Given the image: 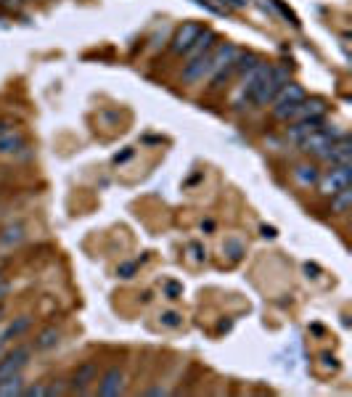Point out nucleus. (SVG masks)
I'll use <instances>...</instances> for the list:
<instances>
[{"instance_id":"nucleus-1","label":"nucleus","mask_w":352,"mask_h":397,"mask_svg":"<svg viewBox=\"0 0 352 397\" xmlns=\"http://www.w3.org/2000/svg\"><path fill=\"white\" fill-rule=\"evenodd\" d=\"M302 101H305V91H302L299 85H294V83L284 85L281 93L273 98V117H276V120H284V122L294 120V114Z\"/></svg>"},{"instance_id":"nucleus-2","label":"nucleus","mask_w":352,"mask_h":397,"mask_svg":"<svg viewBox=\"0 0 352 397\" xmlns=\"http://www.w3.org/2000/svg\"><path fill=\"white\" fill-rule=\"evenodd\" d=\"M342 138V130H336L331 125V128H321L315 130V133H310L305 140H299V148L305 151L307 157H318V159H323L326 157V151L331 148L333 140H339Z\"/></svg>"},{"instance_id":"nucleus-3","label":"nucleus","mask_w":352,"mask_h":397,"mask_svg":"<svg viewBox=\"0 0 352 397\" xmlns=\"http://www.w3.org/2000/svg\"><path fill=\"white\" fill-rule=\"evenodd\" d=\"M270 66L268 64H257L252 66L249 72H247V77H244V83H241L239 88V96L233 98V103L236 106H244V103H254V98H257V91L262 88V83H265V77H268Z\"/></svg>"},{"instance_id":"nucleus-4","label":"nucleus","mask_w":352,"mask_h":397,"mask_svg":"<svg viewBox=\"0 0 352 397\" xmlns=\"http://www.w3.org/2000/svg\"><path fill=\"white\" fill-rule=\"evenodd\" d=\"M284 85H289V69L286 66H270L268 77H265V83H262V88L257 91V98H254V103L257 106H268L273 98H276L278 93H281V88Z\"/></svg>"},{"instance_id":"nucleus-5","label":"nucleus","mask_w":352,"mask_h":397,"mask_svg":"<svg viewBox=\"0 0 352 397\" xmlns=\"http://www.w3.org/2000/svg\"><path fill=\"white\" fill-rule=\"evenodd\" d=\"M352 183V167L350 165H331V170L323 177H318V188L321 194L331 199L333 194H339L342 188Z\"/></svg>"},{"instance_id":"nucleus-6","label":"nucleus","mask_w":352,"mask_h":397,"mask_svg":"<svg viewBox=\"0 0 352 397\" xmlns=\"http://www.w3.org/2000/svg\"><path fill=\"white\" fill-rule=\"evenodd\" d=\"M27 363H29V347H16V350H11L6 358L0 355V381L14 376V373H19Z\"/></svg>"},{"instance_id":"nucleus-7","label":"nucleus","mask_w":352,"mask_h":397,"mask_svg":"<svg viewBox=\"0 0 352 397\" xmlns=\"http://www.w3.org/2000/svg\"><path fill=\"white\" fill-rule=\"evenodd\" d=\"M199 35H202V27H199V24H194V21L183 24V27L175 32V37H172V53H177V56L188 53V48L194 46Z\"/></svg>"},{"instance_id":"nucleus-8","label":"nucleus","mask_w":352,"mask_h":397,"mask_svg":"<svg viewBox=\"0 0 352 397\" xmlns=\"http://www.w3.org/2000/svg\"><path fill=\"white\" fill-rule=\"evenodd\" d=\"M95 376H98V366L93 361L83 363L80 368L74 371L72 376V392H77V395H85L88 392V387H90L93 381H95Z\"/></svg>"},{"instance_id":"nucleus-9","label":"nucleus","mask_w":352,"mask_h":397,"mask_svg":"<svg viewBox=\"0 0 352 397\" xmlns=\"http://www.w3.org/2000/svg\"><path fill=\"white\" fill-rule=\"evenodd\" d=\"M212 53V51H209ZM209 53L196 56V58H188V64L183 69V80L185 83H202L204 77L209 74Z\"/></svg>"},{"instance_id":"nucleus-10","label":"nucleus","mask_w":352,"mask_h":397,"mask_svg":"<svg viewBox=\"0 0 352 397\" xmlns=\"http://www.w3.org/2000/svg\"><path fill=\"white\" fill-rule=\"evenodd\" d=\"M27 151V138L19 133V130H9L0 135V154L3 157H16V154H24Z\"/></svg>"},{"instance_id":"nucleus-11","label":"nucleus","mask_w":352,"mask_h":397,"mask_svg":"<svg viewBox=\"0 0 352 397\" xmlns=\"http://www.w3.org/2000/svg\"><path fill=\"white\" fill-rule=\"evenodd\" d=\"M321 125H323V117H305V120H296L294 125L286 130V138L299 143V140H305L310 133H315Z\"/></svg>"},{"instance_id":"nucleus-12","label":"nucleus","mask_w":352,"mask_h":397,"mask_svg":"<svg viewBox=\"0 0 352 397\" xmlns=\"http://www.w3.org/2000/svg\"><path fill=\"white\" fill-rule=\"evenodd\" d=\"M350 154H352V143H350V138L342 133V138L333 140L331 148L326 151L323 159L328 162V165H350Z\"/></svg>"},{"instance_id":"nucleus-13","label":"nucleus","mask_w":352,"mask_h":397,"mask_svg":"<svg viewBox=\"0 0 352 397\" xmlns=\"http://www.w3.org/2000/svg\"><path fill=\"white\" fill-rule=\"evenodd\" d=\"M122 389H125V373H122L120 368H109L103 373L101 384H98V395L114 397V395H120Z\"/></svg>"},{"instance_id":"nucleus-14","label":"nucleus","mask_w":352,"mask_h":397,"mask_svg":"<svg viewBox=\"0 0 352 397\" xmlns=\"http://www.w3.org/2000/svg\"><path fill=\"white\" fill-rule=\"evenodd\" d=\"M24 241V225L21 222H11L0 233V247H19Z\"/></svg>"},{"instance_id":"nucleus-15","label":"nucleus","mask_w":352,"mask_h":397,"mask_svg":"<svg viewBox=\"0 0 352 397\" xmlns=\"http://www.w3.org/2000/svg\"><path fill=\"white\" fill-rule=\"evenodd\" d=\"M27 329H29V318L27 315H21V318H16L14 324H9L0 331V344H6V342H11V339H16V336H21Z\"/></svg>"},{"instance_id":"nucleus-16","label":"nucleus","mask_w":352,"mask_h":397,"mask_svg":"<svg viewBox=\"0 0 352 397\" xmlns=\"http://www.w3.org/2000/svg\"><path fill=\"white\" fill-rule=\"evenodd\" d=\"M326 114V103L323 101H302L299 103V109H296V114H294V120H305V117H323Z\"/></svg>"},{"instance_id":"nucleus-17","label":"nucleus","mask_w":352,"mask_h":397,"mask_svg":"<svg viewBox=\"0 0 352 397\" xmlns=\"http://www.w3.org/2000/svg\"><path fill=\"white\" fill-rule=\"evenodd\" d=\"M350 207H352V188L347 185V188H342L339 194L331 196V210H333V212L344 215L347 210H350Z\"/></svg>"},{"instance_id":"nucleus-18","label":"nucleus","mask_w":352,"mask_h":397,"mask_svg":"<svg viewBox=\"0 0 352 397\" xmlns=\"http://www.w3.org/2000/svg\"><path fill=\"white\" fill-rule=\"evenodd\" d=\"M58 336H61V334H58V329H53V326L46 329V331H40L35 339V350H51V347H56V344H58Z\"/></svg>"},{"instance_id":"nucleus-19","label":"nucleus","mask_w":352,"mask_h":397,"mask_svg":"<svg viewBox=\"0 0 352 397\" xmlns=\"http://www.w3.org/2000/svg\"><path fill=\"white\" fill-rule=\"evenodd\" d=\"M21 392H24V381H21V376H19V373H14V376H9V379L0 381V397L21 395Z\"/></svg>"},{"instance_id":"nucleus-20","label":"nucleus","mask_w":352,"mask_h":397,"mask_svg":"<svg viewBox=\"0 0 352 397\" xmlns=\"http://www.w3.org/2000/svg\"><path fill=\"white\" fill-rule=\"evenodd\" d=\"M294 177H296V183L299 185H313V183H318V170L315 167H310V165H299V167H294Z\"/></svg>"},{"instance_id":"nucleus-21","label":"nucleus","mask_w":352,"mask_h":397,"mask_svg":"<svg viewBox=\"0 0 352 397\" xmlns=\"http://www.w3.org/2000/svg\"><path fill=\"white\" fill-rule=\"evenodd\" d=\"M222 252L228 254V259H231V262H239V259L247 254V247H244L239 239H228V241H225V247H222Z\"/></svg>"},{"instance_id":"nucleus-22","label":"nucleus","mask_w":352,"mask_h":397,"mask_svg":"<svg viewBox=\"0 0 352 397\" xmlns=\"http://www.w3.org/2000/svg\"><path fill=\"white\" fill-rule=\"evenodd\" d=\"M159 321H162V326H167V329H177V326H183V315L175 313V310H167V313L159 315Z\"/></svg>"},{"instance_id":"nucleus-23","label":"nucleus","mask_w":352,"mask_h":397,"mask_svg":"<svg viewBox=\"0 0 352 397\" xmlns=\"http://www.w3.org/2000/svg\"><path fill=\"white\" fill-rule=\"evenodd\" d=\"M140 262H143V257H140V259H130V262H122L120 270H117V273H120L122 278H133V273L138 270Z\"/></svg>"},{"instance_id":"nucleus-24","label":"nucleus","mask_w":352,"mask_h":397,"mask_svg":"<svg viewBox=\"0 0 352 397\" xmlns=\"http://www.w3.org/2000/svg\"><path fill=\"white\" fill-rule=\"evenodd\" d=\"M165 292H167V297H170V299H180V297H183V287H180L177 281H167Z\"/></svg>"},{"instance_id":"nucleus-25","label":"nucleus","mask_w":352,"mask_h":397,"mask_svg":"<svg viewBox=\"0 0 352 397\" xmlns=\"http://www.w3.org/2000/svg\"><path fill=\"white\" fill-rule=\"evenodd\" d=\"M188 252H191V259H194V262H202L204 259V249L199 244H188Z\"/></svg>"},{"instance_id":"nucleus-26","label":"nucleus","mask_w":352,"mask_h":397,"mask_svg":"<svg viewBox=\"0 0 352 397\" xmlns=\"http://www.w3.org/2000/svg\"><path fill=\"white\" fill-rule=\"evenodd\" d=\"M220 3L231 6V9H244V6H247V0H220Z\"/></svg>"},{"instance_id":"nucleus-27","label":"nucleus","mask_w":352,"mask_h":397,"mask_svg":"<svg viewBox=\"0 0 352 397\" xmlns=\"http://www.w3.org/2000/svg\"><path fill=\"white\" fill-rule=\"evenodd\" d=\"M24 395H46V387H29V389H24Z\"/></svg>"},{"instance_id":"nucleus-28","label":"nucleus","mask_w":352,"mask_h":397,"mask_svg":"<svg viewBox=\"0 0 352 397\" xmlns=\"http://www.w3.org/2000/svg\"><path fill=\"white\" fill-rule=\"evenodd\" d=\"M6 294H9V284H6V278L0 276V299H3Z\"/></svg>"},{"instance_id":"nucleus-29","label":"nucleus","mask_w":352,"mask_h":397,"mask_svg":"<svg viewBox=\"0 0 352 397\" xmlns=\"http://www.w3.org/2000/svg\"><path fill=\"white\" fill-rule=\"evenodd\" d=\"M262 236H265V239H273V236H276V228H268V225H262Z\"/></svg>"},{"instance_id":"nucleus-30","label":"nucleus","mask_w":352,"mask_h":397,"mask_svg":"<svg viewBox=\"0 0 352 397\" xmlns=\"http://www.w3.org/2000/svg\"><path fill=\"white\" fill-rule=\"evenodd\" d=\"M9 130H14L11 122H0V135H3V133H9Z\"/></svg>"},{"instance_id":"nucleus-31","label":"nucleus","mask_w":352,"mask_h":397,"mask_svg":"<svg viewBox=\"0 0 352 397\" xmlns=\"http://www.w3.org/2000/svg\"><path fill=\"white\" fill-rule=\"evenodd\" d=\"M323 366H331V368H336V361H333V358H328V355H323Z\"/></svg>"},{"instance_id":"nucleus-32","label":"nucleus","mask_w":352,"mask_h":397,"mask_svg":"<svg viewBox=\"0 0 352 397\" xmlns=\"http://www.w3.org/2000/svg\"><path fill=\"white\" fill-rule=\"evenodd\" d=\"M3 347H6V344H0V355H3Z\"/></svg>"},{"instance_id":"nucleus-33","label":"nucleus","mask_w":352,"mask_h":397,"mask_svg":"<svg viewBox=\"0 0 352 397\" xmlns=\"http://www.w3.org/2000/svg\"><path fill=\"white\" fill-rule=\"evenodd\" d=\"M0 318H3V310H0Z\"/></svg>"}]
</instances>
